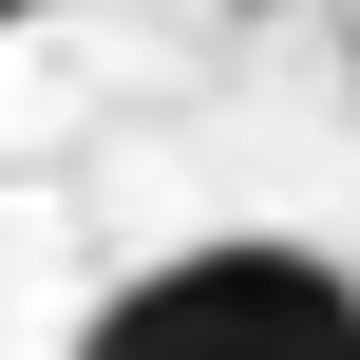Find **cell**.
<instances>
[{"label": "cell", "mask_w": 360, "mask_h": 360, "mask_svg": "<svg viewBox=\"0 0 360 360\" xmlns=\"http://www.w3.org/2000/svg\"><path fill=\"white\" fill-rule=\"evenodd\" d=\"M114 360H360V266H323L304 228H209L171 266H133L95 304Z\"/></svg>", "instance_id": "obj_1"}, {"label": "cell", "mask_w": 360, "mask_h": 360, "mask_svg": "<svg viewBox=\"0 0 360 360\" xmlns=\"http://www.w3.org/2000/svg\"><path fill=\"white\" fill-rule=\"evenodd\" d=\"M19 19H38V0H0V38H19Z\"/></svg>", "instance_id": "obj_2"}]
</instances>
